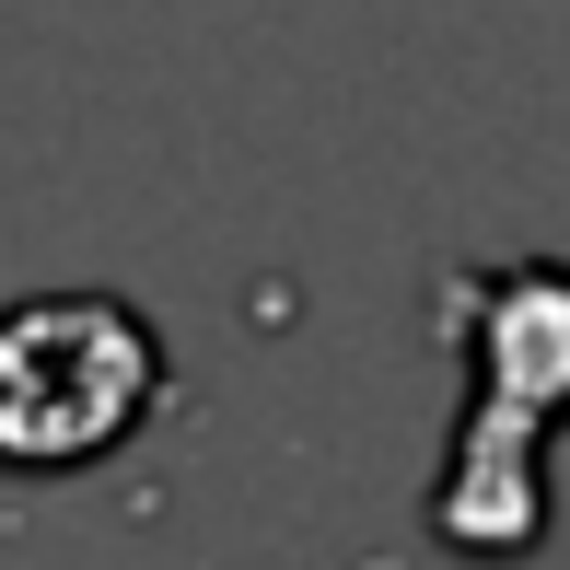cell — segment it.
<instances>
[{
  "label": "cell",
  "mask_w": 570,
  "mask_h": 570,
  "mask_svg": "<svg viewBox=\"0 0 570 570\" xmlns=\"http://www.w3.org/2000/svg\"><path fill=\"white\" fill-rule=\"evenodd\" d=\"M164 396V338L106 292H47L0 326V443L12 465H94Z\"/></svg>",
  "instance_id": "1"
}]
</instances>
